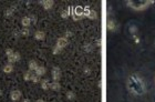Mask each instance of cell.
<instances>
[{
	"label": "cell",
	"instance_id": "8fae6325",
	"mask_svg": "<svg viewBox=\"0 0 155 102\" xmlns=\"http://www.w3.org/2000/svg\"><path fill=\"white\" fill-rule=\"evenodd\" d=\"M46 68L44 67H42V66H39L38 68H37V70L34 71V73H36L37 76H44L46 74Z\"/></svg>",
	"mask_w": 155,
	"mask_h": 102
},
{
	"label": "cell",
	"instance_id": "9c48e42d",
	"mask_svg": "<svg viewBox=\"0 0 155 102\" xmlns=\"http://www.w3.org/2000/svg\"><path fill=\"white\" fill-rule=\"evenodd\" d=\"M12 71H13V66H12L11 63H7V64H4V66L2 67V72L4 73L9 74V73H11Z\"/></svg>",
	"mask_w": 155,
	"mask_h": 102
},
{
	"label": "cell",
	"instance_id": "7402d4cb",
	"mask_svg": "<svg viewBox=\"0 0 155 102\" xmlns=\"http://www.w3.org/2000/svg\"><path fill=\"white\" fill-rule=\"evenodd\" d=\"M13 9L15 8H12V9H8V10H6V17H10V16L13 15Z\"/></svg>",
	"mask_w": 155,
	"mask_h": 102
},
{
	"label": "cell",
	"instance_id": "e0dca14e",
	"mask_svg": "<svg viewBox=\"0 0 155 102\" xmlns=\"http://www.w3.org/2000/svg\"><path fill=\"white\" fill-rule=\"evenodd\" d=\"M32 71H27V72H25V74H23V80L25 81H31V78H32Z\"/></svg>",
	"mask_w": 155,
	"mask_h": 102
},
{
	"label": "cell",
	"instance_id": "603a6c76",
	"mask_svg": "<svg viewBox=\"0 0 155 102\" xmlns=\"http://www.w3.org/2000/svg\"><path fill=\"white\" fill-rule=\"evenodd\" d=\"M62 18H68V16H69V12L67 10H64L63 12H62Z\"/></svg>",
	"mask_w": 155,
	"mask_h": 102
},
{
	"label": "cell",
	"instance_id": "44dd1931",
	"mask_svg": "<svg viewBox=\"0 0 155 102\" xmlns=\"http://www.w3.org/2000/svg\"><path fill=\"white\" fill-rule=\"evenodd\" d=\"M20 33H21V36L27 37V36H29V30L27 29V28H25V29H22L21 31H20Z\"/></svg>",
	"mask_w": 155,
	"mask_h": 102
},
{
	"label": "cell",
	"instance_id": "6da1fadb",
	"mask_svg": "<svg viewBox=\"0 0 155 102\" xmlns=\"http://www.w3.org/2000/svg\"><path fill=\"white\" fill-rule=\"evenodd\" d=\"M127 86H129V89L131 91L135 93L137 95H142L145 93V87L143 81L141 80L140 76H137L136 74H132L129 78V81H127Z\"/></svg>",
	"mask_w": 155,
	"mask_h": 102
},
{
	"label": "cell",
	"instance_id": "ba28073f",
	"mask_svg": "<svg viewBox=\"0 0 155 102\" xmlns=\"http://www.w3.org/2000/svg\"><path fill=\"white\" fill-rule=\"evenodd\" d=\"M84 16L89 17L90 19H95L97 18V12L94 10H90L89 8H85L84 9Z\"/></svg>",
	"mask_w": 155,
	"mask_h": 102
},
{
	"label": "cell",
	"instance_id": "8992f818",
	"mask_svg": "<svg viewBox=\"0 0 155 102\" xmlns=\"http://www.w3.org/2000/svg\"><path fill=\"white\" fill-rule=\"evenodd\" d=\"M21 59V56H20V53L19 52H15L12 56H10V57H8V62L9 63H15V62H18L19 60Z\"/></svg>",
	"mask_w": 155,
	"mask_h": 102
},
{
	"label": "cell",
	"instance_id": "277c9868",
	"mask_svg": "<svg viewBox=\"0 0 155 102\" xmlns=\"http://www.w3.org/2000/svg\"><path fill=\"white\" fill-rule=\"evenodd\" d=\"M21 97H22V93H21L20 90H12V91L10 92L11 101H13V102L19 101V100L21 99Z\"/></svg>",
	"mask_w": 155,
	"mask_h": 102
},
{
	"label": "cell",
	"instance_id": "d4e9b609",
	"mask_svg": "<svg viewBox=\"0 0 155 102\" xmlns=\"http://www.w3.org/2000/svg\"><path fill=\"white\" fill-rule=\"evenodd\" d=\"M71 36H72V32H70V31H67V32H65V34H64V38H67V39H68V38H70Z\"/></svg>",
	"mask_w": 155,
	"mask_h": 102
},
{
	"label": "cell",
	"instance_id": "5bb4252c",
	"mask_svg": "<svg viewBox=\"0 0 155 102\" xmlns=\"http://www.w3.org/2000/svg\"><path fill=\"white\" fill-rule=\"evenodd\" d=\"M28 67H29V70L30 71H32V72H34L37 70V68H38V63H37V61H34V60H31V61H29V64H28Z\"/></svg>",
	"mask_w": 155,
	"mask_h": 102
},
{
	"label": "cell",
	"instance_id": "3957f363",
	"mask_svg": "<svg viewBox=\"0 0 155 102\" xmlns=\"http://www.w3.org/2000/svg\"><path fill=\"white\" fill-rule=\"evenodd\" d=\"M51 74H52L53 81L59 82L60 78H61V70H60V68H59V67H53V68H52V71H51Z\"/></svg>",
	"mask_w": 155,
	"mask_h": 102
},
{
	"label": "cell",
	"instance_id": "cb8c5ba5",
	"mask_svg": "<svg viewBox=\"0 0 155 102\" xmlns=\"http://www.w3.org/2000/svg\"><path fill=\"white\" fill-rule=\"evenodd\" d=\"M60 49H59V48H57V47H54V49H53V55H58L59 52H60Z\"/></svg>",
	"mask_w": 155,
	"mask_h": 102
},
{
	"label": "cell",
	"instance_id": "83f0119b",
	"mask_svg": "<svg viewBox=\"0 0 155 102\" xmlns=\"http://www.w3.org/2000/svg\"><path fill=\"white\" fill-rule=\"evenodd\" d=\"M0 95H2V90L0 89Z\"/></svg>",
	"mask_w": 155,
	"mask_h": 102
},
{
	"label": "cell",
	"instance_id": "2e32d148",
	"mask_svg": "<svg viewBox=\"0 0 155 102\" xmlns=\"http://www.w3.org/2000/svg\"><path fill=\"white\" fill-rule=\"evenodd\" d=\"M108 29L111 31H114L116 29V23L114 20H108Z\"/></svg>",
	"mask_w": 155,
	"mask_h": 102
},
{
	"label": "cell",
	"instance_id": "f1b7e54d",
	"mask_svg": "<svg viewBox=\"0 0 155 102\" xmlns=\"http://www.w3.org/2000/svg\"><path fill=\"white\" fill-rule=\"evenodd\" d=\"M23 102H30L29 100H27V99H25V100H23Z\"/></svg>",
	"mask_w": 155,
	"mask_h": 102
},
{
	"label": "cell",
	"instance_id": "d6986e66",
	"mask_svg": "<svg viewBox=\"0 0 155 102\" xmlns=\"http://www.w3.org/2000/svg\"><path fill=\"white\" fill-rule=\"evenodd\" d=\"M31 81H32V82H34V83H38V82H40V76H37L36 73H33L32 78H31Z\"/></svg>",
	"mask_w": 155,
	"mask_h": 102
},
{
	"label": "cell",
	"instance_id": "ffe728a7",
	"mask_svg": "<svg viewBox=\"0 0 155 102\" xmlns=\"http://www.w3.org/2000/svg\"><path fill=\"white\" fill-rule=\"evenodd\" d=\"M13 53H15L13 49H11V48H8V49H6V56H7V57H10V56H12Z\"/></svg>",
	"mask_w": 155,
	"mask_h": 102
},
{
	"label": "cell",
	"instance_id": "9a60e30c",
	"mask_svg": "<svg viewBox=\"0 0 155 102\" xmlns=\"http://www.w3.org/2000/svg\"><path fill=\"white\" fill-rule=\"evenodd\" d=\"M60 84H59V82H57V81H53V82H51L50 83V89L51 90H53V91H59L60 90Z\"/></svg>",
	"mask_w": 155,
	"mask_h": 102
},
{
	"label": "cell",
	"instance_id": "5b68a950",
	"mask_svg": "<svg viewBox=\"0 0 155 102\" xmlns=\"http://www.w3.org/2000/svg\"><path fill=\"white\" fill-rule=\"evenodd\" d=\"M68 46V39L64 38V37H61V38H59L58 40H57V44H55V47L59 48L60 50H62L63 48H65Z\"/></svg>",
	"mask_w": 155,
	"mask_h": 102
},
{
	"label": "cell",
	"instance_id": "30bf717a",
	"mask_svg": "<svg viewBox=\"0 0 155 102\" xmlns=\"http://www.w3.org/2000/svg\"><path fill=\"white\" fill-rule=\"evenodd\" d=\"M34 38H36V40L42 41V40H44V38H46V33H44L43 31H36V33H34Z\"/></svg>",
	"mask_w": 155,
	"mask_h": 102
},
{
	"label": "cell",
	"instance_id": "4fadbf2b",
	"mask_svg": "<svg viewBox=\"0 0 155 102\" xmlns=\"http://www.w3.org/2000/svg\"><path fill=\"white\" fill-rule=\"evenodd\" d=\"M40 83H41V88H42L43 90H46V91L50 89V83H51V82H49L48 79H43V80L41 81Z\"/></svg>",
	"mask_w": 155,
	"mask_h": 102
},
{
	"label": "cell",
	"instance_id": "4316f807",
	"mask_svg": "<svg viewBox=\"0 0 155 102\" xmlns=\"http://www.w3.org/2000/svg\"><path fill=\"white\" fill-rule=\"evenodd\" d=\"M84 72L87 73V74H89V72H90V70H89V69H85V70H84Z\"/></svg>",
	"mask_w": 155,
	"mask_h": 102
},
{
	"label": "cell",
	"instance_id": "7c38bea8",
	"mask_svg": "<svg viewBox=\"0 0 155 102\" xmlns=\"http://www.w3.org/2000/svg\"><path fill=\"white\" fill-rule=\"evenodd\" d=\"M21 25L23 26L25 28L29 27V26L31 25V18H30V17H23V18L21 19Z\"/></svg>",
	"mask_w": 155,
	"mask_h": 102
},
{
	"label": "cell",
	"instance_id": "52a82bcc",
	"mask_svg": "<svg viewBox=\"0 0 155 102\" xmlns=\"http://www.w3.org/2000/svg\"><path fill=\"white\" fill-rule=\"evenodd\" d=\"M40 4H42V7L46 10H49V9H51V8L53 7L54 1H52V0H42V1H40Z\"/></svg>",
	"mask_w": 155,
	"mask_h": 102
},
{
	"label": "cell",
	"instance_id": "7a4b0ae2",
	"mask_svg": "<svg viewBox=\"0 0 155 102\" xmlns=\"http://www.w3.org/2000/svg\"><path fill=\"white\" fill-rule=\"evenodd\" d=\"M150 4H152V1H148V0H130V1H127V4L130 7H132L133 9H137V10L144 9Z\"/></svg>",
	"mask_w": 155,
	"mask_h": 102
},
{
	"label": "cell",
	"instance_id": "484cf974",
	"mask_svg": "<svg viewBox=\"0 0 155 102\" xmlns=\"http://www.w3.org/2000/svg\"><path fill=\"white\" fill-rule=\"evenodd\" d=\"M36 102H46V101H44L43 99H38V100H37Z\"/></svg>",
	"mask_w": 155,
	"mask_h": 102
},
{
	"label": "cell",
	"instance_id": "ac0fdd59",
	"mask_svg": "<svg viewBox=\"0 0 155 102\" xmlns=\"http://www.w3.org/2000/svg\"><path fill=\"white\" fill-rule=\"evenodd\" d=\"M67 99H68V100H74V99H76V94H74L72 91L67 92Z\"/></svg>",
	"mask_w": 155,
	"mask_h": 102
}]
</instances>
